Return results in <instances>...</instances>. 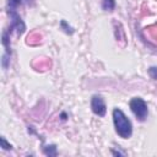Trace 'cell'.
<instances>
[{
  "instance_id": "obj_1",
  "label": "cell",
  "mask_w": 157,
  "mask_h": 157,
  "mask_svg": "<svg viewBox=\"0 0 157 157\" xmlns=\"http://www.w3.org/2000/svg\"><path fill=\"white\" fill-rule=\"evenodd\" d=\"M113 123L115 128V132L121 139H129L132 135V125L130 119L124 114V112L119 108H114L113 110Z\"/></svg>"
},
{
  "instance_id": "obj_2",
  "label": "cell",
  "mask_w": 157,
  "mask_h": 157,
  "mask_svg": "<svg viewBox=\"0 0 157 157\" xmlns=\"http://www.w3.org/2000/svg\"><path fill=\"white\" fill-rule=\"evenodd\" d=\"M129 105H130L131 112L135 114L136 119H139L140 121L146 120V118L148 115V108H147L146 102L141 97H134V98H131Z\"/></svg>"
},
{
  "instance_id": "obj_7",
  "label": "cell",
  "mask_w": 157,
  "mask_h": 157,
  "mask_svg": "<svg viewBox=\"0 0 157 157\" xmlns=\"http://www.w3.org/2000/svg\"><path fill=\"white\" fill-rule=\"evenodd\" d=\"M43 152L44 155L49 156V157H53V156H56L58 155V151H56V146L55 145H47L43 147Z\"/></svg>"
},
{
  "instance_id": "obj_11",
  "label": "cell",
  "mask_w": 157,
  "mask_h": 157,
  "mask_svg": "<svg viewBox=\"0 0 157 157\" xmlns=\"http://www.w3.org/2000/svg\"><path fill=\"white\" fill-rule=\"evenodd\" d=\"M0 142H1V147H2L4 150H11V148H12V145H11V144H9L4 136H1V137H0Z\"/></svg>"
},
{
  "instance_id": "obj_12",
  "label": "cell",
  "mask_w": 157,
  "mask_h": 157,
  "mask_svg": "<svg viewBox=\"0 0 157 157\" xmlns=\"http://www.w3.org/2000/svg\"><path fill=\"white\" fill-rule=\"evenodd\" d=\"M148 75L153 78V80H157V66H151L148 69Z\"/></svg>"
},
{
  "instance_id": "obj_13",
  "label": "cell",
  "mask_w": 157,
  "mask_h": 157,
  "mask_svg": "<svg viewBox=\"0 0 157 157\" xmlns=\"http://www.w3.org/2000/svg\"><path fill=\"white\" fill-rule=\"evenodd\" d=\"M112 153H113V155H118V156H124V153H123V152H119V151H114V150H112Z\"/></svg>"
},
{
  "instance_id": "obj_4",
  "label": "cell",
  "mask_w": 157,
  "mask_h": 157,
  "mask_svg": "<svg viewBox=\"0 0 157 157\" xmlns=\"http://www.w3.org/2000/svg\"><path fill=\"white\" fill-rule=\"evenodd\" d=\"M91 109L92 112L98 117H104L107 113V107L104 103V99L99 94H94L91 99Z\"/></svg>"
},
{
  "instance_id": "obj_5",
  "label": "cell",
  "mask_w": 157,
  "mask_h": 157,
  "mask_svg": "<svg viewBox=\"0 0 157 157\" xmlns=\"http://www.w3.org/2000/svg\"><path fill=\"white\" fill-rule=\"evenodd\" d=\"M10 34H11V33L9 32V29H6V31L2 32V38H1V43H2V45H4V48H5V53H4V54H6V55H9V56H11Z\"/></svg>"
},
{
  "instance_id": "obj_3",
  "label": "cell",
  "mask_w": 157,
  "mask_h": 157,
  "mask_svg": "<svg viewBox=\"0 0 157 157\" xmlns=\"http://www.w3.org/2000/svg\"><path fill=\"white\" fill-rule=\"evenodd\" d=\"M7 12H9V15H10V20H11L9 32L12 33V32L15 31L17 36H21V34L25 32V29H26L25 22L22 21L21 16L17 13L16 10H7Z\"/></svg>"
},
{
  "instance_id": "obj_10",
  "label": "cell",
  "mask_w": 157,
  "mask_h": 157,
  "mask_svg": "<svg viewBox=\"0 0 157 157\" xmlns=\"http://www.w3.org/2000/svg\"><path fill=\"white\" fill-rule=\"evenodd\" d=\"M60 26H61V28L64 29V32H65V33H67V34H72V33H74V28H72L71 26H69V25H67V22H66L65 20H61Z\"/></svg>"
},
{
  "instance_id": "obj_8",
  "label": "cell",
  "mask_w": 157,
  "mask_h": 157,
  "mask_svg": "<svg viewBox=\"0 0 157 157\" xmlns=\"http://www.w3.org/2000/svg\"><path fill=\"white\" fill-rule=\"evenodd\" d=\"M115 7V1L114 0H102V9L104 11H113Z\"/></svg>"
},
{
  "instance_id": "obj_6",
  "label": "cell",
  "mask_w": 157,
  "mask_h": 157,
  "mask_svg": "<svg viewBox=\"0 0 157 157\" xmlns=\"http://www.w3.org/2000/svg\"><path fill=\"white\" fill-rule=\"evenodd\" d=\"M32 0H7V10H16L22 4H29Z\"/></svg>"
},
{
  "instance_id": "obj_9",
  "label": "cell",
  "mask_w": 157,
  "mask_h": 157,
  "mask_svg": "<svg viewBox=\"0 0 157 157\" xmlns=\"http://www.w3.org/2000/svg\"><path fill=\"white\" fill-rule=\"evenodd\" d=\"M146 32H148L150 37L157 42V23H156V25H153V26L147 27V28H146Z\"/></svg>"
}]
</instances>
